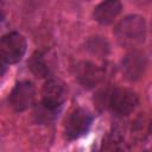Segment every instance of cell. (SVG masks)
<instances>
[{
	"label": "cell",
	"mask_w": 152,
	"mask_h": 152,
	"mask_svg": "<svg viewBox=\"0 0 152 152\" xmlns=\"http://www.w3.org/2000/svg\"><path fill=\"white\" fill-rule=\"evenodd\" d=\"M146 65H147V61L145 55H142L139 51H133L124 58L122 72L127 80L137 81L144 75Z\"/></svg>",
	"instance_id": "cell-6"
},
{
	"label": "cell",
	"mask_w": 152,
	"mask_h": 152,
	"mask_svg": "<svg viewBox=\"0 0 152 152\" xmlns=\"http://www.w3.org/2000/svg\"><path fill=\"white\" fill-rule=\"evenodd\" d=\"M58 113H59L58 109H55V108L45 104L44 102H40L34 108V118H36V121L39 124L51 122L52 120H55L57 118Z\"/></svg>",
	"instance_id": "cell-11"
},
{
	"label": "cell",
	"mask_w": 152,
	"mask_h": 152,
	"mask_svg": "<svg viewBox=\"0 0 152 152\" xmlns=\"http://www.w3.org/2000/svg\"><path fill=\"white\" fill-rule=\"evenodd\" d=\"M26 52V40L23 34L18 32H10L1 38L0 55L6 64L18 63Z\"/></svg>",
	"instance_id": "cell-2"
},
{
	"label": "cell",
	"mask_w": 152,
	"mask_h": 152,
	"mask_svg": "<svg viewBox=\"0 0 152 152\" xmlns=\"http://www.w3.org/2000/svg\"><path fill=\"white\" fill-rule=\"evenodd\" d=\"M76 78L84 88L95 87L102 78V70L90 62H81L75 69Z\"/></svg>",
	"instance_id": "cell-7"
},
{
	"label": "cell",
	"mask_w": 152,
	"mask_h": 152,
	"mask_svg": "<svg viewBox=\"0 0 152 152\" xmlns=\"http://www.w3.org/2000/svg\"><path fill=\"white\" fill-rule=\"evenodd\" d=\"M28 68L38 77H48L50 74V66L42 52H36L31 56L28 61Z\"/></svg>",
	"instance_id": "cell-10"
},
{
	"label": "cell",
	"mask_w": 152,
	"mask_h": 152,
	"mask_svg": "<svg viewBox=\"0 0 152 152\" xmlns=\"http://www.w3.org/2000/svg\"><path fill=\"white\" fill-rule=\"evenodd\" d=\"M114 34L118 43L124 48H135L142 44L146 37L144 18L137 14L125 17L116 24Z\"/></svg>",
	"instance_id": "cell-1"
},
{
	"label": "cell",
	"mask_w": 152,
	"mask_h": 152,
	"mask_svg": "<svg viewBox=\"0 0 152 152\" xmlns=\"http://www.w3.org/2000/svg\"><path fill=\"white\" fill-rule=\"evenodd\" d=\"M121 12L120 0H103L94 10V18L102 25H109Z\"/></svg>",
	"instance_id": "cell-9"
},
{
	"label": "cell",
	"mask_w": 152,
	"mask_h": 152,
	"mask_svg": "<svg viewBox=\"0 0 152 152\" xmlns=\"http://www.w3.org/2000/svg\"><path fill=\"white\" fill-rule=\"evenodd\" d=\"M64 87L57 80H49L43 87V100L45 104L61 110L64 102Z\"/></svg>",
	"instance_id": "cell-8"
},
{
	"label": "cell",
	"mask_w": 152,
	"mask_h": 152,
	"mask_svg": "<svg viewBox=\"0 0 152 152\" xmlns=\"http://www.w3.org/2000/svg\"><path fill=\"white\" fill-rule=\"evenodd\" d=\"M138 104V96L135 93L128 89L118 88L114 89L109 96L110 110L118 116L128 115Z\"/></svg>",
	"instance_id": "cell-3"
},
{
	"label": "cell",
	"mask_w": 152,
	"mask_h": 152,
	"mask_svg": "<svg viewBox=\"0 0 152 152\" xmlns=\"http://www.w3.org/2000/svg\"><path fill=\"white\" fill-rule=\"evenodd\" d=\"M91 122H93V116L88 110L83 108L75 109L68 118V121L65 125L66 138L72 140L82 137L88 132Z\"/></svg>",
	"instance_id": "cell-5"
},
{
	"label": "cell",
	"mask_w": 152,
	"mask_h": 152,
	"mask_svg": "<svg viewBox=\"0 0 152 152\" xmlns=\"http://www.w3.org/2000/svg\"><path fill=\"white\" fill-rule=\"evenodd\" d=\"M36 99V89L34 86L28 81H21L14 86L12 89L8 102L10 106L15 112H23L30 108Z\"/></svg>",
	"instance_id": "cell-4"
},
{
	"label": "cell",
	"mask_w": 152,
	"mask_h": 152,
	"mask_svg": "<svg viewBox=\"0 0 152 152\" xmlns=\"http://www.w3.org/2000/svg\"><path fill=\"white\" fill-rule=\"evenodd\" d=\"M88 49L93 52V53H96V55H106L108 52V44L106 40L101 39V37H94L91 38L88 44H87Z\"/></svg>",
	"instance_id": "cell-12"
}]
</instances>
